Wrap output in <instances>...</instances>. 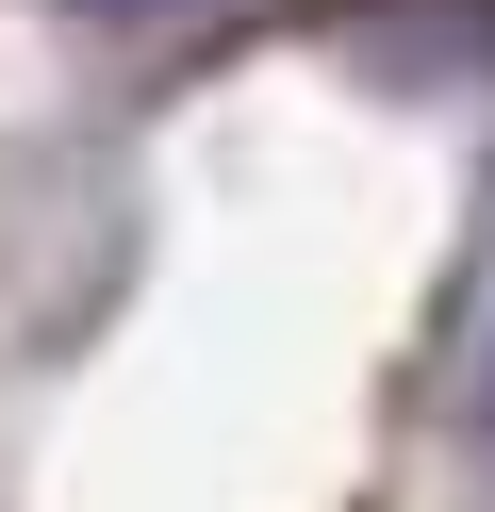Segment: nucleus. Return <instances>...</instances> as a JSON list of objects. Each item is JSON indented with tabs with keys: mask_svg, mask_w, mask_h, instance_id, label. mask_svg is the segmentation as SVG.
Instances as JSON below:
<instances>
[{
	"mask_svg": "<svg viewBox=\"0 0 495 512\" xmlns=\"http://www.w3.org/2000/svg\"><path fill=\"white\" fill-rule=\"evenodd\" d=\"M363 83H495V0H314Z\"/></svg>",
	"mask_w": 495,
	"mask_h": 512,
	"instance_id": "nucleus-1",
	"label": "nucleus"
},
{
	"mask_svg": "<svg viewBox=\"0 0 495 512\" xmlns=\"http://www.w3.org/2000/svg\"><path fill=\"white\" fill-rule=\"evenodd\" d=\"M446 430L495 479V182H479V265H462V331H446Z\"/></svg>",
	"mask_w": 495,
	"mask_h": 512,
	"instance_id": "nucleus-2",
	"label": "nucleus"
},
{
	"mask_svg": "<svg viewBox=\"0 0 495 512\" xmlns=\"http://www.w3.org/2000/svg\"><path fill=\"white\" fill-rule=\"evenodd\" d=\"M83 34H149V17H182V0H66Z\"/></svg>",
	"mask_w": 495,
	"mask_h": 512,
	"instance_id": "nucleus-3",
	"label": "nucleus"
}]
</instances>
